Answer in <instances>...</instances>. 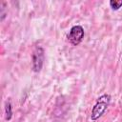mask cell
<instances>
[{
    "label": "cell",
    "instance_id": "7a4b0ae2",
    "mask_svg": "<svg viewBox=\"0 0 122 122\" xmlns=\"http://www.w3.org/2000/svg\"><path fill=\"white\" fill-rule=\"evenodd\" d=\"M84 35H85V31L83 27L81 25H75V26H72L69 30L67 34V39L71 45L77 46L82 42Z\"/></svg>",
    "mask_w": 122,
    "mask_h": 122
},
{
    "label": "cell",
    "instance_id": "6da1fadb",
    "mask_svg": "<svg viewBox=\"0 0 122 122\" xmlns=\"http://www.w3.org/2000/svg\"><path fill=\"white\" fill-rule=\"evenodd\" d=\"M110 102H111V95L108 93H104L97 98L95 104L92 109V112H91L92 121H96L103 116L108 107L110 106Z\"/></svg>",
    "mask_w": 122,
    "mask_h": 122
},
{
    "label": "cell",
    "instance_id": "3957f363",
    "mask_svg": "<svg viewBox=\"0 0 122 122\" xmlns=\"http://www.w3.org/2000/svg\"><path fill=\"white\" fill-rule=\"evenodd\" d=\"M45 51L42 47H36L32 52V61H31V69L34 72H39L44 64Z\"/></svg>",
    "mask_w": 122,
    "mask_h": 122
},
{
    "label": "cell",
    "instance_id": "8992f818",
    "mask_svg": "<svg viewBox=\"0 0 122 122\" xmlns=\"http://www.w3.org/2000/svg\"><path fill=\"white\" fill-rule=\"evenodd\" d=\"M5 9H6V2H2L0 4V20L1 21H4L5 17L7 16V12L5 11Z\"/></svg>",
    "mask_w": 122,
    "mask_h": 122
},
{
    "label": "cell",
    "instance_id": "5b68a950",
    "mask_svg": "<svg viewBox=\"0 0 122 122\" xmlns=\"http://www.w3.org/2000/svg\"><path fill=\"white\" fill-rule=\"evenodd\" d=\"M109 4L112 10H118L122 8V0H111Z\"/></svg>",
    "mask_w": 122,
    "mask_h": 122
},
{
    "label": "cell",
    "instance_id": "277c9868",
    "mask_svg": "<svg viewBox=\"0 0 122 122\" xmlns=\"http://www.w3.org/2000/svg\"><path fill=\"white\" fill-rule=\"evenodd\" d=\"M12 117V106L10 99H8L5 102V118L7 121H10Z\"/></svg>",
    "mask_w": 122,
    "mask_h": 122
}]
</instances>
